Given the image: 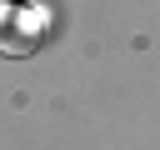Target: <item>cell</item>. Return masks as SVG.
I'll return each mask as SVG.
<instances>
[{"mask_svg":"<svg viewBox=\"0 0 160 150\" xmlns=\"http://www.w3.org/2000/svg\"><path fill=\"white\" fill-rule=\"evenodd\" d=\"M45 35V10L20 5V10H0V55H30Z\"/></svg>","mask_w":160,"mask_h":150,"instance_id":"6da1fadb","label":"cell"}]
</instances>
